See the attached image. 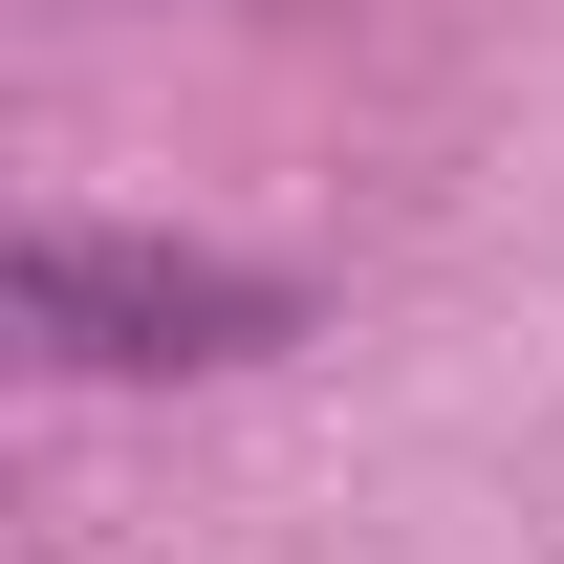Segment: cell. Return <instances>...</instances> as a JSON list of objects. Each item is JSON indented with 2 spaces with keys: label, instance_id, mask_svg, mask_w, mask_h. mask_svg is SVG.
<instances>
[{
  "label": "cell",
  "instance_id": "6da1fadb",
  "mask_svg": "<svg viewBox=\"0 0 564 564\" xmlns=\"http://www.w3.org/2000/svg\"><path fill=\"white\" fill-rule=\"evenodd\" d=\"M22 326L66 369H239L304 326L282 261H217V239H109V217H44L22 239Z\"/></svg>",
  "mask_w": 564,
  "mask_h": 564
}]
</instances>
